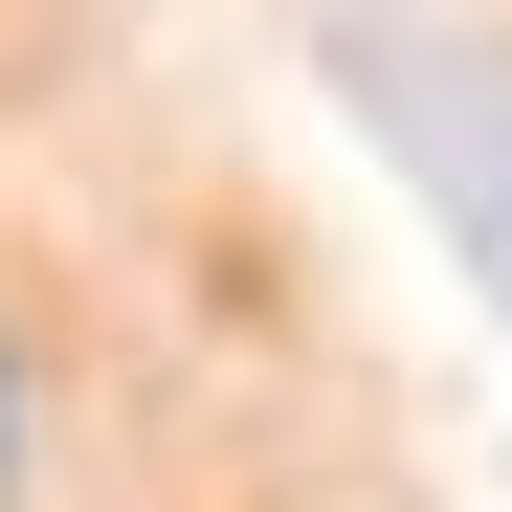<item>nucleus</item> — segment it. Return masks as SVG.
Masks as SVG:
<instances>
[{
  "label": "nucleus",
  "mask_w": 512,
  "mask_h": 512,
  "mask_svg": "<svg viewBox=\"0 0 512 512\" xmlns=\"http://www.w3.org/2000/svg\"><path fill=\"white\" fill-rule=\"evenodd\" d=\"M0 468H23V379H0Z\"/></svg>",
  "instance_id": "nucleus-1"
}]
</instances>
